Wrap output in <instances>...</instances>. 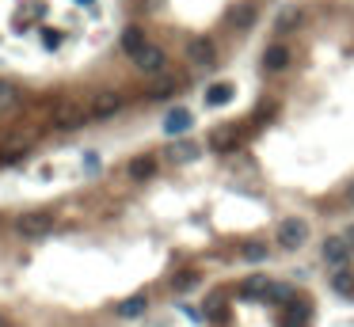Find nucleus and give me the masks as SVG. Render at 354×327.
<instances>
[{"instance_id": "nucleus-8", "label": "nucleus", "mask_w": 354, "mask_h": 327, "mask_svg": "<svg viewBox=\"0 0 354 327\" xmlns=\"http://www.w3.org/2000/svg\"><path fill=\"white\" fill-rule=\"evenodd\" d=\"M206 141H210V148H217V153H229V148L240 141V130L236 126H214Z\"/></svg>"}, {"instance_id": "nucleus-22", "label": "nucleus", "mask_w": 354, "mask_h": 327, "mask_svg": "<svg viewBox=\"0 0 354 327\" xmlns=\"http://www.w3.org/2000/svg\"><path fill=\"white\" fill-rule=\"evenodd\" d=\"M23 153H27V141H8V145H4V153H0V164H16Z\"/></svg>"}, {"instance_id": "nucleus-3", "label": "nucleus", "mask_w": 354, "mask_h": 327, "mask_svg": "<svg viewBox=\"0 0 354 327\" xmlns=\"http://www.w3.org/2000/svg\"><path fill=\"white\" fill-rule=\"evenodd\" d=\"M122 111V95H118L115 88H99L96 95H91V106H88V115L91 118H111Z\"/></svg>"}, {"instance_id": "nucleus-2", "label": "nucleus", "mask_w": 354, "mask_h": 327, "mask_svg": "<svg viewBox=\"0 0 354 327\" xmlns=\"http://www.w3.org/2000/svg\"><path fill=\"white\" fill-rule=\"evenodd\" d=\"M305 240H309V225L301 221V217H282V225H278V244L286 247V251L305 247Z\"/></svg>"}, {"instance_id": "nucleus-4", "label": "nucleus", "mask_w": 354, "mask_h": 327, "mask_svg": "<svg viewBox=\"0 0 354 327\" xmlns=\"http://www.w3.org/2000/svg\"><path fill=\"white\" fill-rule=\"evenodd\" d=\"M187 58H190V65H198V69H210L214 65V58H217V49H214V42L210 38H190L187 42Z\"/></svg>"}, {"instance_id": "nucleus-20", "label": "nucleus", "mask_w": 354, "mask_h": 327, "mask_svg": "<svg viewBox=\"0 0 354 327\" xmlns=\"http://www.w3.org/2000/svg\"><path fill=\"white\" fill-rule=\"evenodd\" d=\"M145 297H130V301H122V304H118V316H122V319H133V316H141V312H145Z\"/></svg>"}, {"instance_id": "nucleus-7", "label": "nucleus", "mask_w": 354, "mask_h": 327, "mask_svg": "<svg viewBox=\"0 0 354 327\" xmlns=\"http://www.w3.org/2000/svg\"><path fill=\"white\" fill-rule=\"evenodd\" d=\"M309 316H313V301H305V297L286 301V327H305Z\"/></svg>"}, {"instance_id": "nucleus-31", "label": "nucleus", "mask_w": 354, "mask_h": 327, "mask_svg": "<svg viewBox=\"0 0 354 327\" xmlns=\"http://www.w3.org/2000/svg\"><path fill=\"white\" fill-rule=\"evenodd\" d=\"M0 327H8V319H4V316H0Z\"/></svg>"}, {"instance_id": "nucleus-21", "label": "nucleus", "mask_w": 354, "mask_h": 327, "mask_svg": "<svg viewBox=\"0 0 354 327\" xmlns=\"http://www.w3.org/2000/svg\"><path fill=\"white\" fill-rule=\"evenodd\" d=\"M229 99H232V84H214V88L206 91L210 106H221V103H229Z\"/></svg>"}, {"instance_id": "nucleus-30", "label": "nucleus", "mask_w": 354, "mask_h": 327, "mask_svg": "<svg viewBox=\"0 0 354 327\" xmlns=\"http://www.w3.org/2000/svg\"><path fill=\"white\" fill-rule=\"evenodd\" d=\"M343 240H351V244H354V225H351V229H346V236Z\"/></svg>"}, {"instance_id": "nucleus-5", "label": "nucleus", "mask_w": 354, "mask_h": 327, "mask_svg": "<svg viewBox=\"0 0 354 327\" xmlns=\"http://www.w3.org/2000/svg\"><path fill=\"white\" fill-rule=\"evenodd\" d=\"M190 126H195V115H190L187 106H175V111H168V115H164V133H168V137H183Z\"/></svg>"}, {"instance_id": "nucleus-12", "label": "nucleus", "mask_w": 354, "mask_h": 327, "mask_svg": "<svg viewBox=\"0 0 354 327\" xmlns=\"http://www.w3.org/2000/svg\"><path fill=\"white\" fill-rule=\"evenodd\" d=\"M164 156L172 164H187V160H195V156H198V145H195V141H175V145H168Z\"/></svg>"}, {"instance_id": "nucleus-6", "label": "nucleus", "mask_w": 354, "mask_h": 327, "mask_svg": "<svg viewBox=\"0 0 354 327\" xmlns=\"http://www.w3.org/2000/svg\"><path fill=\"white\" fill-rule=\"evenodd\" d=\"M133 65H137L141 73H164L168 58H164V49H160V46H145L137 58H133Z\"/></svg>"}, {"instance_id": "nucleus-9", "label": "nucleus", "mask_w": 354, "mask_h": 327, "mask_svg": "<svg viewBox=\"0 0 354 327\" xmlns=\"http://www.w3.org/2000/svg\"><path fill=\"white\" fill-rule=\"evenodd\" d=\"M286 65H289V49L286 46L274 42V46L263 49V69H267V73H278V69H286Z\"/></svg>"}, {"instance_id": "nucleus-19", "label": "nucleus", "mask_w": 354, "mask_h": 327, "mask_svg": "<svg viewBox=\"0 0 354 327\" xmlns=\"http://www.w3.org/2000/svg\"><path fill=\"white\" fill-rule=\"evenodd\" d=\"M16 103H19V88L8 80H0V111H12Z\"/></svg>"}, {"instance_id": "nucleus-1", "label": "nucleus", "mask_w": 354, "mask_h": 327, "mask_svg": "<svg viewBox=\"0 0 354 327\" xmlns=\"http://www.w3.org/2000/svg\"><path fill=\"white\" fill-rule=\"evenodd\" d=\"M16 232L23 240H42V236L54 232V217H49L46 210H27V213L16 217Z\"/></svg>"}, {"instance_id": "nucleus-29", "label": "nucleus", "mask_w": 354, "mask_h": 327, "mask_svg": "<svg viewBox=\"0 0 354 327\" xmlns=\"http://www.w3.org/2000/svg\"><path fill=\"white\" fill-rule=\"evenodd\" d=\"M76 4H80V8H96V0H76Z\"/></svg>"}, {"instance_id": "nucleus-25", "label": "nucleus", "mask_w": 354, "mask_h": 327, "mask_svg": "<svg viewBox=\"0 0 354 327\" xmlns=\"http://www.w3.org/2000/svg\"><path fill=\"white\" fill-rule=\"evenodd\" d=\"M195 282H198L195 270H183V274H175V278H172V286H175V289H190Z\"/></svg>"}, {"instance_id": "nucleus-14", "label": "nucleus", "mask_w": 354, "mask_h": 327, "mask_svg": "<svg viewBox=\"0 0 354 327\" xmlns=\"http://www.w3.org/2000/svg\"><path fill=\"white\" fill-rule=\"evenodd\" d=\"M145 46H148V42H145V34H141V27H126V31H122V49L130 54V58H137Z\"/></svg>"}, {"instance_id": "nucleus-23", "label": "nucleus", "mask_w": 354, "mask_h": 327, "mask_svg": "<svg viewBox=\"0 0 354 327\" xmlns=\"http://www.w3.org/2000/svg\"><path fill=\"white\" fill-rule=\"evenodd\" d=\"M175 88H179V80H157L153 88H148V95H153V99H168Z\"/></svg>"}, {"instance_id": "nucleus-16", "label": "nucleus", "mask_w": 354, "mask_h": 327, "mask_svg": "<svg viewBox=\"0 0 354 327\" xmlns=\"http://www.w3.org/2000/svg\"><path fill=\"white\" fill-rule=\"evenodd\" d=\"M331 289L343 297H354V270H335L331 274Z\"/></svg>"}, {"instance_id": "nucleus-10", "label": "nucleus", "mask_w": 354, "mask_h": 327, "mask_svg": "<svg viewBox=\"0 0 354 327\" xmlns=\"http://www.w3.org/2000/svg\"><path fill=\"white\" fill-rule=\"evenodd\" d=\"M301 19H305V12L297 8V4H289V8H282V12H278L274 27H278V34H289V31H297V27H301Z\"/></svg>"}, {"instance_id": "nucleus-27", "label": "nucleus", "mask_w": 354, "mask_h": 327, "mask_svg": "<svg viewBox=\"0 0 354 327\" xmlns=\"http://www.w3.org/2000/svg\"><path fill=\"white\" fill-rule=\"evenodd\" d=\"M84 168H88V172H99V156H84Z\"/></svg>"}, {"instance_id": "nucleus-11", "label": "nucleus", "mask_w": 354, "mask_h": 327, "mask_svg": "<svg viewBox=\"0 0 354 327\" xmlns=\"http://www.w3.org/2000/svg\"><path fill=\"white\" fill-rule=\"evenodd\" d=\"M343 259H346V244H343V236H328V240H324V262H331V267L343 270Z\"/></svg>"}, {"instance_id": "nucleus-26", "label": "nucleus", "mask_w": 354, "mask_h": 327, "mask_svg": "<svg viewBox=\"0 0 354 327\" xmlns=\"http://www.w3.org/2000/svg\"><path fill=\"white\" fill-rule=\"evenodd\" d=\"M267 301H282V304H286V301H294V297H289V286L274 282V286H271V297H267Z\"/></svg>"}, {"instance_id": "nucleus-18", "label": "nucleus", "mask_w": 354, "mask_h": 327, "mask_svg": "<svg viewBox=\"0 0 354 327\" xmlns=\"http://www.w3.org/2000/svg\"><path fill=\"white\" fill-rule=\"evenodd\" d=\"M271 286H274V282H267L263 274H252V278L244 282V293H252V297H271Z\"/></svg>"}, {"instance_id": "nucleus-13", "label": "nucleus", "mask_w": 354, "mask_h": 327, "mask_svg": "<svg viewBox=\"0 0 354 327\" xmlns=\"http://www.w3.org/2000/svg\"><path fill=\"white\" fill-rule=\"evenodd\" d=\"M126 172H130V179H148V175L157 172V160H153V156H133V160L126 164Z\"/></svg>"}, {"instance_id": "nucleus-15", "label": "nucleus", "mask_w": 354, "mask_h": 327, "mask_svg": "<svg viewBox=\"0 0 354 327\" xmlns=\"http://www.w3.org/2000/svg\"><path fill=\"white\" fill-rule=\"evenodd\" d=\"M80 122H84V111H80V106H61L58 118H54V126H58V130H76Z\"/></svg>"}, {"instance_id": "nucleus-24", "label": "nucleus", "mask_w": 354, "mask_h": 327, "mask_svg": "<svg viewBox=\"0 0 354 327\" xmlns=\"http://www.w3.org/2000/svg\"><path fill=\"white\" fill-rule=\"evenodd\" d=\"M244 259L247 262H263L267 259V247L263 244H244Z\"/></svg>"}, {"instance_id": "nucleus-17", "label": "nucleus", "mask_w": 354, "mask_h": 327, "mask_svg": "<svg viewBox=\"0 0 354 327\" xmlns=\"http://www.w3.org/2000/svg\"><path fill=\"white\" fill-rule=\"evenodd\" d=\"M252 19H256V8H252V4H236V8L229 12V23H232V27H240V31H244Z\"/></svg>"}, {"instance_id": "nucleus-28", "label": "nucleus", "mask_w": 354, "mask_h": 327, "mask_svg": "<svg viewBox=\"0 0 354 327\" xmlns=\"http://www.w3.org/2000/svg\"><path fill=\"white\" fill-rule=\"evenodd\" d=\"M343 202H346V205H351V210H354V183H351V187H346V194H343Z\"/></svg>"}]
</instances>
